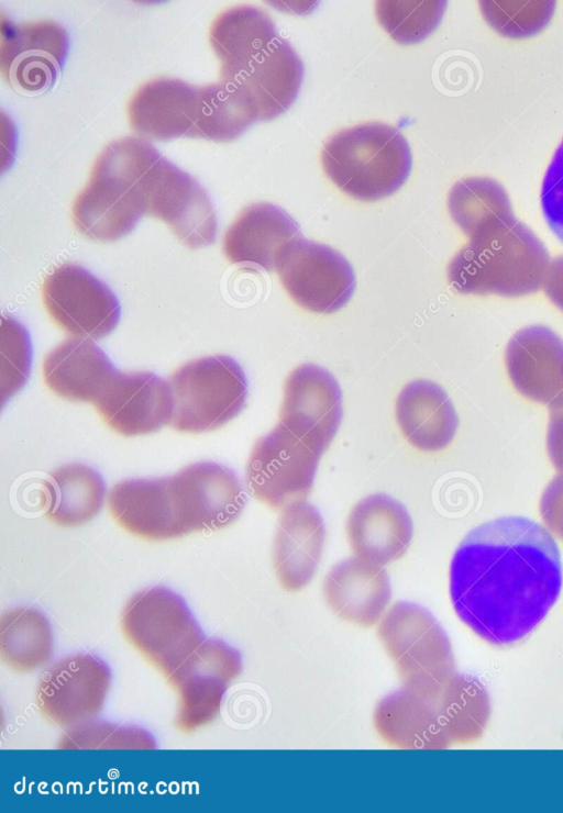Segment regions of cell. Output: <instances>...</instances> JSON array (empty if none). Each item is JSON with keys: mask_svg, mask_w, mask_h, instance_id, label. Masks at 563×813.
I'll list each match as a JSON object with an SVG mask.
<instances>
[{"mask_svg": "<svg viewBox=\"0 0 563 813\" xmlns=\"http://www.w3.org/2000/svg\"><path fill=\"white\" fill-rule=\"evenodd\" d=\"M453 609L476 635L514 645L544 620L560 597L563 570L552 535L525 516L473 528L455 549L449 576Z\"/></svg>", "mask_w": 563, "mask_h": 813, "instance_id": "obj_1", "label": "cell"}, {"mask_svg": "<svg viewBox=\"0 0 563 813\" xmlns=\"http://www.w3.org/2000/svg\"><path fill=\"white\" fill-rule=\"evenodd\" d=\"M245 504L239 477L212 461L188 465L170 477L126 479L108 494L109 513L121 528L157 542L224 528Z\"/></svg>", "mask_w": 563, "mask_h": 813, "instance_id": "obj_2", "label": "cell"}, {"mask_svg": "<svg viewBox=\"0 0 563 813\" xmlns=\"http://www.w3.org/2000/svg\"><path fill=\"white\" fill-rule=\"evenodd\" d=\"M126 113L131 129L152 140L187 136L227 143L258 121L246 98L231 85L194 86L168 77L139 87Z\"/></svg>", "mask_w": 563, "mask_h": 813, "instance_id": "obj_3", "label": "cell"}, {"mask_svg": "<svg viewBox=\"0 0 563 813\" xmlns=\"http://www.w3.org/2000/svg\"><path fill=\"white\" fill-rule=\"evenodd\" d=\"M550 255L517 218L468 240L448 266L450 285L463 294L519 298L539 291Z\"/></svg>", "mask_w": 563, "mask_h": 813, "instance_id": "obj_4", "label": "cell"}, {"mask_svg": "<svg viewBox=\"0 0 563 813\" xmlns=\"http://www.w3.org/2000/svg\"><path fill=\"white\" fill-rule=\"evenodd\" d=\"M150 146L126 136L101 151L71 204V221L82 235L113 242L128 235L145 214L140 177Z\"/></svg>", "mask_w": 563, "mask_h": 813, "instance_id": "obj_5", "label": "cell"}, {"mask_svg": "<svg viewBox=\"0 0 563 813\" xmlns=\"http://www.w3.org/2000/svg\"><path fill=\"white\" fill-rule=\"evenodd\" d=\"M328 178L345 194L376 201L396 192L411 169V153L401 132L372 122L341 130L321 149Z\"/></svg>", "mask_w": 563, "mask_h": 813, "instance_id": "obj_6", "label": "cell"}, {"mask_svg": "<svg viewBox=\"0 0 563 813\" xmlns=\"http://www.w3.org/2000/svg\"><path fill=\"white\" fill-rule=\"evenodd\" d=\"M377 636L404 688L434 699L456 672L449 636L419 604L395 603L380 619Z\"/></svg>", "mask_w": 563, "mask_h": 813, "instance_id": "obj_7", "label": "cell"}, {"mask_svg": "<svg viewBox=\"0 0 563 813\" xmlns=\"http://www.w3.org/2000/svg\"><path fill=\"white\" fill-rule=\"evenodd\" d=\"M172 413L169 425L183 433L214 431L240 414L247 397V381L231 357L216 355L190 360L167 381Z\"/></svg>", "mask_w": 563, "mask_h": 813, "instance_id": "obj_8", "label": "cell"}, {"mask_svg": "<svg viewBox=\"0 0 563 813\" xmlns=\"http://www.w3.org/2000/svg\"><path fill=\"white\" fill-rule=\"evenodd\" d=\"M120 625L125 639L165 679L205 642L181 598L163 587L134 594L122 611Z\"/></svg>", "mask_w": 563, "mask_h": 813, "instance_id": "obj_9", "label": "cell"}, {"mask_svg": "<svg viewBox=\"0 0 563 813\" xmlns=\"http://www.w3.org/2000/svg\"><path fill=\"white\" fill-rule=\"evenodd\" d=\"M321 456L277 423L252 446L245 468L247 487L272 509L303 501L312 490Z\"/></svg>", "mask_w": 563, "mask_h": 813, "instance_id": "obj_10", "label": "cell"}, {"mask_svg": "<svg viewBox=\"0 0 563 813\" xmlns=\"http://www.w3.org/2000/svg\"><path fill=\"white\" fill-rule=\"evenodd\" d=\"M276 270L290 298L311 312L339 311L355 290V275L347 259L332 247L302 235L285 248Z\"/></svg>", "mask_w": 563, "mask_h": 813, "instance_id": "obj_11", "label": "cell"}, {"mask_svg": "<svg viewBox=\"0 0 563 813\" xmlns=\"http://www.w3.org/2000/svg\"><path fill=\"white\" fill-rule=\"evenodd\" d=\"M41 294L51 320L77 337H104L120 319V304L112 291L76 264L56 267L44 280Z\"/></svg>", "mask_w": 563, "mask_h": 813, "instance_id": "obj_12", "label": "cell"}, {"mask_svg": "<svg viewBox=\"0 0 563 813\" xmlns=\"http://www.w3.org/2000/svg\"><path fill=\"white\" fill-rule=\"evenodd\" d=\"M68 46V34L57 22L16 24L1 15L0 70L19 92L48 90L62 69Z\"/></svg>", "mask_w": 563, "mask_h": 813, "instance_id": "obj_13", "label": "cell"}, {"mask_svg": "<svg viewBox=\"0 0 563 813\" xmlns=\"http://www.w3.org/2000/svg\"><path fill=\"white\" fill-rule=\"evenodd\" d=\"M241 671L242 659L235 649L219 641L205 639L166 679L178 695L177 730L191 733L211 723L220 712L228 687Z\"/></svg>", "mask_w": 563, "mask_h": 813, "instance_id": "obj_14", "label": "cell"}, {"mask_svg": "<svg viewBox=\"0 0 563 813\" xmlns=\"http://www.w3.org/2000/svg\"><path fill=\"white\" fill-rule=\"evenodd\" d=\"M278 416V423L323 455L343 417L342 393L335 378L317 365L297 367L285 381Z\"/></svg>", "mask_w": 563, "mask_h": 813, "instance_id": "obj_15", "label": "cell"}, {"mask_svg": "<svg viewBox=\"0 0 563 813\" xmlns=\"http://www.w3.org/2000/svg\"><path fill=\"white\" fill-rule=\"evenodd\" d=\"M110 679L107 666L93 656L64 657L41 675L35 697L37 709L58 726L85 723L102 709Z\"/></svg>", "mask_w": 563, "mask_h": 813, "instance_id": "obj_16", "label": "cell"}, {"mask_svg": "<svg viewBox=\"0 0 563 813\" xmlns=\"http://www.w3.org/2000/svg\"><path fill=\"white\" fill-rule=\"evenodd\" d=\"M146 214L163 221L190 249L216 241L217 218L209 196L191 176L163 155L153 171Z\"/></svg>", "mask_w": 563, "mask_h": 813, "instance_id": "obj_17", "label": "cell"}, {"mask_svg": "<svg viewBox=\"0 0 563 813\" xmlns=\"http://www.w3.org/2000/svg\"><path fill=\"white\" fill-rule=\"evenodd\" d=\"M101 420L124 436L154 433L169 424L168 385L148 371H118L92 403Z\"/></svg>", "mask_w": 563, "mask_h": 813, "instance_id": "obj_18", "label": "cell"}, {"mask_svg": "<svg viewBox=\"0 0 563 813\" xmlns=\"http://www.w3.org/2000/svg\"><path fill=\"white\" fill-rule=\"evenodd\" d=\"M516 390L549 408L563 403V338L542 324L516 332L505 352Z\"/></svg>", "mask_w": 563, "mask_h": 813, "instance_id": "obj_19", "label": "cell"}, {"mask_svg": "<svg viewBox=\"0 0 563 813\" xmlns=\"http://www.w3.org/2000/svg\"><path fill=\"white\" fill-rule=\"evenodd\" d=\"M320 512L306 500L284 509L272 544V563L280 587L288 592L306 588L314 578L325 545Z\"/></svg>", "mask_w": 563, "mask_h": 813, "instance_id": "obj_20", "label": "cell"}, {"mask_svg": "<svg viewBox=\"0 0 563 813\" xmlns=\"http://www.w3.org/2000/svg\"><path fill=\"white\" fill-rule=\"evenodd\" d=\"M345 531L354 556L380 566L401 558L413 537L412 520L405 505L384 493L356 502Z\"/></svg>", "mask_w": 563, "mask_h": 813, "instance_id": "obj_21", "label": "cell"}, {"mask_svg": "<svg viewBox=\"0 0 563 813\" xmlns=\"http://www.w3.org/2000/svg\"><path fill=\"white\" fill-rule=\"evenodd\" d=\"M322 594L340 619L371 627L386 613L391 599L390 579L384 566L353 556L329 569Z\"/></svg>", "mask_w": 563, "mask_h": 813, "instance_id": "obj_22", "label": "cell"}, {"mask_svg": "<svg viewBox=\"0 0 563 813\" xmlns=\"http://www.w3.org/2000/svg\"><path fill=\"white\" fill-rule=\"evenodd\" d=\"M299 236L298 224L282 208L254 203L244 208L227 230L223 253L233 264L272 271L285 248Z\"/></svg>", "mask_w": 563, "mask_h": 813, "instance_id": "obj_23", "label": "cell"}, {"mask_svg": "<svg viewBox=\"0 0 563 813\" xmlns=\"http://www.w3.org/2000/svg\"><path fill=\"white\" fill-rule=\"evenodd\" d=\"M278 37L272 18L256 7L236 5L219 13L209 42L219 59L220 81L234 83Z\"/></svg>", "mask_w": 563, "mask_h": 813, "instance_id": "obj_24", "label": "cell"}, {"mask_svg": "<svg viewBox=\"0 0 563 813\" xmlns=\"http://www.w3.org/2000/svg\"><path fill=\"white\" fill-rule=\"evenodd\" d=\"M397 424L407 442L418 450L440 452L453 441L459 417L442 387L419 379L407 383L396 399Z\"/></svg>", "mask_w": 563, "mask_h": 813, "instance_id": "obj_25", "label": "cell"}, {"mask_svg": "<svg viewBox=\"0 0 563 813\" xmlns=\"http://www.w3.org/2000/svg\"><path fill=\"white\" fill-rule=\"evenodd\" d=\"M117 369L99 346L87 337H69L52 349L42 366L43 380L56 396L91 404Z\"/></svg>", "mask_w": 563, "mask_h": 813, "instance_id": "obj_26", "label": "cell"}, {"mask_svg": "<svg viewBox=\"0 0 563 813\" xmlns=\"http://www.w3.org/2000/svg\"><path fill=\"white\" fill-rule=\"evenodd\" d=\"M302 79L303 64L300 57L287 40L278 37L231 86L246 98L258 121H267L280 115L292 104Z\"/></svg>", "mask_w": 563, "mask_h": 813, "instance_id": "obj_27", "label": "cell"}, {"mask_svg": "<svg viewBox=\"0 0 563 813\" xmlns=\"http://www.w3.org/2000/svg\"><path fill=\"white\" fill-rule=\"evenodd\" d=\"M435 698L429 699L404 687L383 698L373 715L379 738L401 749L450 747L439 721Z\"/></svg>", "mask_w": 563, "mask_h": 813, "instance_id": "obj_28", "label": "cell"}, {"mask_svg": "<svg viewBox=\"0 0 563 813\" xmlns=\"http://www.w3.org/2000/svg\"><path fill=\"white\" fill-rule=\"evenodd\" d=\"M44 486L47 494L45 516L62 527L86 524L99 513L103 504V481L86 465L60 466L51 472Z\"/></svg>", "mask_w": 563, "mask_h": 813, "instance_id": "obj_29", "label": "cell"}, {"mask_svg": "<svg viewBox=\"0 0 563 813\" xmlns=\"http://www.w3.org/2000/svg\"><path fill=\"white\" fill-rule=\"evenodd\" d=\"M435 705L450 746L478 740L492 713L485 687L476 677L466 673L453 675L437 695Z\"/></svg>", "mask_w": 563, "mask_h": 813, "instance_id": "obj_30", "label": "cell"}, {"mask_svg": "<svg viewBox=\"0 0 563 813\" xmlns=\"http://www.w3.org/2000/svg\"><path fill=\"white\" fill-rule=\"evenodd\" d=\"M448 209L468 240L516 219L505 188L488 177L456 181L448 196Z\"/></svg>", "mask_w": 563, "mask_h": 813, "instance_id": "obj_31", "label": "cell"}, {"mask_svg": "<svg viewBox=\"0 0 563 813\" xmlns=\"http://www.w3.org/2000/svg\"><path fill=\"white\" fill-rule=\"evenodd\" d=\"M52 647L51 626L38 611L16 608L1 615L0 657L11 670H35L47 662Z\"/></svg>", "mask_w": 563, "mask_h": 813, "instance_id": "obj_32", "label": "cell"}, {"mask_svg": "<svg viewBox=\"0 0 563 813\" xmlns=\"http://www.w3.org/2000/svg\"><path fill=\"white\" fill-rule=\"evenodd\" d=\"M445 5L444 1H378L376 15L395 41L412 44L435 29Z\"/></svg>", "mask_w": 563, "mask_h": 813, "instance_id": "obj_33", "label": "cell"}, {"mask_svg": "<svg viewBox=\"0 0 563 813\" xmlns=\"http://www.w3.org/2000/svg\"><path fill=\"white\" fill-rule=\"evenodd\" d=\"M553 1H481L486 22L509 38H526L539 33L553 15Z\"/></svg>", "mask_w": 563, "mask_h": 813, "instance_id": "obj_34", "label": "cell"}, {"mask_svg": "<svg viewBox=\"0 0 563 813\" xmlns=\"http://www.w3.org/2000/svg\"><path fill=\"white\" fill-rule=\"evenodd\" d=\"M540 200L549 227L563 243V140L545 171Z\"/></svg>", "mask_w": 563, "mask_h": 813, "instance_id": "obj_35", "label": "cell"}, {"mask_svg": "<svg viewBox=\"0 0 563 813\" xmlns=\"http://www.w3.org/2000/svg\"><path fill=\"white\" fill-rule=\"evenodd\" d=\"M540 514L548 528L563 541V474L555 476L544 489Z\"/></svg>", "mask_w": 563, "mask_h": 813, "instance_id": "obj_36", "label": "cell"}, {"mask_svg": "<svg viewBox=\"0 0 563 813\" xmlns=\"http://www.w3.org/2000/svg\"><path fill=\"white\" fill-rule=\"evenodd\" d=\"M547 450L554 468L563 474V403L550 408Z\"/></svg>", "mask_w": 563, "mask_h": 813, "instance_id": "obj_37", "label": "cell"}, {"mask_svg": "<svg viewBox=\"0 0 563 813\" xmlns=\"http://www.w3.org/2000/svg\"><path fill=\"white\" fill-rule=\"evenodd\" d=\"M543 288L551 302L563 311V255L550 261Z\"/></svg>", "mask_w": 563, "mask_h": 813, "instance_id": "obj_38", "label": "cell"}]
</instances>
